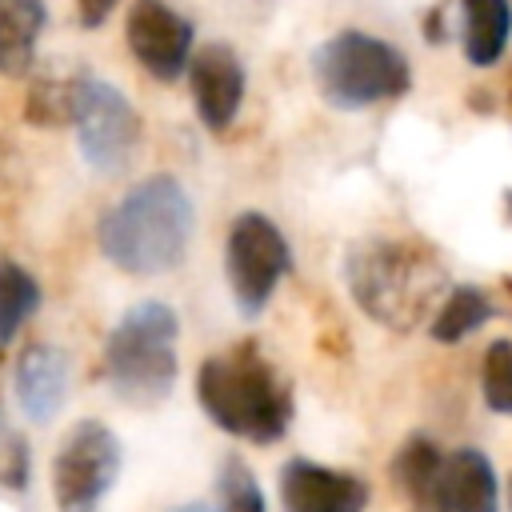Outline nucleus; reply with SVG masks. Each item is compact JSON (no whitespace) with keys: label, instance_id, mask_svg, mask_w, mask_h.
Instances as JSON below:
<instances>
[{"label":"nucleus","instance_id":"obj_23","mask_svg":"<svg viewBox=\"0 0 512 512\" xmlns=\"http://www.w3.org/2000/svg\"><path fill=\"white\" fill-rule=\"evenodd\" d=\"M172 512H216L212 504H180V508H172Z\"/></svg>","mask_w":512,"mask_h":512},{"label":"nucleus","instance_id":"obj_21","mask_svg":"<svg viewBox=\"0 0 512 512\" xmlns=\"http://www.w3.org/2000/svg\"><path fill=\"white\" fill-rule=\"evenodd\" d=\"M220 504H224V512H268L252 468L240 464L236 456L224 460V468H220Z\"/></svg>","mask_w":512,"mask_h":512},{"label":"nucleus","instance_id":"obj_19","mask_svg":"<svg viewBox=\"0 0 512 512\" xmlns=\"http://www.w3.org/2000/svg\"><path fill=\"white\" fill-rule=\"evenodd\" d=\"M76 80H36L32 92H28V108L24 116L40 128H56V124H72V112H76Z\"/></svg>","mask_w":512,"mask_h":512},{"label":"nucleus","instance_id":"obj_16","mask_svg":"<svg viewBox=\"0 0 512 512\" xmlns=\"http://www.w3.org/2000/svg\"><path fill=\"white\" fill-rule=\"evenodd\" d=\"M48 24L44 0H0V72L24 76L36 60V40Z\"/></svg>","mask_w":512,"mask_h":512},{"label":"nucleus","instance_id":"obj_3","mask_svg":"<svg viewBox=\"0 0 512 512\" xmlns=\"http://www.w3.org/2000/svg\"><path fill=\"white\" fill-rule=\"evenodd\" d=\"M196 400L216 428L252 444H276L292 424V392L252 340L200 364Z\"/></svg>","mask_w":512,"mask_h":512},{"label":"nucleus","instance_id":"obj_10","mask_svg":"<svg viewBox=\"0 0 512 512\" xmlns=\"http://www.w3.org/2000/svg\"><path fill=\"white\" fill-rule=\"evenodd\" d=\"M280 500L284 512H364L368 484L316 460H288L280 472Z\"/></svg>","mask_w":512,"mask_h":512},{"label":"nucleus","instance_id":"obj_8","mask_svg":"<svg viewBox=\"0 0 512 512\" xmlns=\"http://www.w3.org/2000/svg\"><path fill=\"white\" fill-rule=\"evenodd\" d=\"M76 144L88 168L96 172H120L136 144H140V116L128 104L120 88H112L100 76H80L76 80Z\"/></svg>","mask_w":512,"mask_h":512},{"label":"nucleus","instance_id":"obj_22","mask_svg":"<svg viewBox=\"0 0 512 512\" xmlns=\"http://www.w3.org/2000/svg\"><path fill=\"white\" fill-rule=\"evenodd\" d=\"M112 8H116V0H76V16L84 28H100Z\"/></svg>","mask_w":512,"mask_h":512},{"label":"nucleus","instance_id":"obj_7","mask_svg":"<svg viewBox=\"0 0 512 512\" xmlns=\"http://www.w3.org/2000/svg\"><path fill=\"white\" fill-rule=\"evenodd\" d=\"M120 476V440L100 420H80L56 460H52V496L60 512H96L108 488Z\"/></svg>","mask_w":512,"mask_h":512},{"label":"nucleus","instance_id":"obj_14","mask_svg":"<svg viewBox=\"0 0 512 512\" xmlns=\"http://www.w3.org/2000/svg\"><path fill=\"white\" fill-rule=\"evenodd\" d=\"M444 508L448 512H500L496 468L480 448L444 456Z\"/></svg>","mask_w":512,"mask_h":512},{"label":"nucleus","instance_id":"obj_5","mask_svg":"<svg viewBox=\"0 0 512 512\" xmlns=\"http://www.w3.org/2000/svg\"><path fill=\"white\" fill-rule=\"evenodd\" d=\"M312 76L324 104L340 112H360V108L396 100L412 88L408 56L360 28H348L324 40L312 56Z\"/></svg>","mask_w":512,"mask_h":512},{"label":"nucleus","instance_id":"obj_12","mask_svg":"<svg viewBox=\"0 0 512 512\" xmlns=\"http://www.w3.org/2000/svg\"><path fill=\"white\" fill-rule=\"evenodd\" d=\"M68 396V360L52 344H32L16 360V400L28 420L44 424L64 408Z\"/></svg>","mask_w":512,"mask_h":512},{"label":"nucleus","instance_id":"obj_13","mask_svg":"<svg viewBox=\"0 0 512 512\" xmlns=\"http://www.w3.org/2000/svg\"><path fill=\"white\" fill-rule=\"evenodd\" d=\"M392 480L412 512H448L444 508V452L428 436L404 440L392 456Z\"/></svg>","mask_w":512,"mask_h":512},{"label":"nucleus","instance_id":"obj_18","mask_svg":"<svg viewBox=\"0 0 512 512\" xmlns=\"http://www.w3.org/2000/svg\"><path fill=\"white\" fill-rule=\"evenodd\" d=\"M40 308V284L28 268L0 256V348L36 316Z\"/></svg>","mask_w":512,"mask_h":512},{"label":"nucleus","instance_id":"obj_25","mask_svg":"<svg viewBox=\"0 0 512 512\" xmlns=\"http://www.w3.org/2000/svg\"><path fill=\"white\" fill-rule=\"evenodd\" d=\"M508 216H512V192H508Z\"/></svg>","mask_w":512,"mask_h":512},{"label":"nucleus","instance_id":"obj_11","mask_svg":"<svg viewBox=\"0 0 512 512\" xmlns=\"http://www.w3.org/2000/svg\"><path fill=\"white\" fill-rule=\"evenodd\" d=\"M188 84H192V104L204 128L224 132L244 100V64L228 44H208L192 56L188 64Z\"/></svg>","mask_w":512,"mask_h":512},{"label":"nucleus","instance_id":"obj_6","mask_svg":"<svg viewBox=\"0 0 512 512\" xmlns=\"http://www.w3.org/2000/svg\"><path fill=\"white\" fill-rule=\"evenodd\" d=\"M224 268H228V288L236 308L244 316H260L276 284L292 268V248L264 212H240L228 228Z\"/></svg>","mask_w":512,"mask_h":512},{"label":"nucleus","instance_id":"obj_20","mask_svg":"<svg viewBox=\"0 0 512 512\" xmlns=\"http://www.w3.org/2000/svg\"><path fill=\"white\" fill-rule=\"evenodd\" d=\"M484 404L500 416H512V340H492L480 364Z\"/></svg>","mask_w":512,"mask_h":512},{"label":"nucleus","instance_id":"obj_4","mask_svg":"<svg viewBox=\"0 0 512 512\" xmlns=\"http://www.w3.org/2000/svg\"><path fill=\"white\" fill-rule=\"evenodd\" d=\"M176 332L180 320L160 300L132 304L104 344V372L120 400L136 408L160 404L176 384Z\"/></svg>","mask_w":512,"mask_h":512},{"label":"nucleus","instance_id":"obj_24","mask_svg":"<svg viewBox=\"0 0 512 512\" xmlns=\"http://www.w3.org/2000/svg\"><path fill=\"white\" fill-rule=\"evenodd\" d=\"M508 504H512V476H508Z\"/></svg>","mask_w":512,"mask_h":512},{"label":"nucleus","instance_id":"obj_9","mask_svg":"<svg viewBox=\"0 0 512 512\" xmlns=\"http://www.w3.org/2000/svg\"><path fill=\"white\" fill-rule=\"evenodd\" d=\"M128 48L156 80H176L192 64V20L164 0H136L128 12Z\"/></svg>","mask_w":512,"mask_h":512},{"label":"nucleus","instance_id":"obj_1","mask_svg":"<svg viewBox=\"0 0 512 512\" xmlns=\"http://www.w3.org/2000/svg\"><path fill=\"white\" fill-rule=\"evenodd\" d=\"M192 200L176 176H148L100 216V252L128 276L176 268L192 240Z\"/></svg>","mask_w":512,"mask_h":512},{"label":"nucleus","instance_id":"obj_17","mask_svg":"<svg viewBox=\"0 0 512 512\" xmlns=\"http://www.w3.org/2000/svg\"><path fill=\"white\" fill-rule=\"evenodd\" d=\"M492 312H496V304L480 284H456L432 316V340L456 344V340L472 336L476 328H484L492 320Z\"/></svg>","mask_w":512,"mask_h":512},{"label":"nucleus","instance_id":"obj_2","mask_svg":"<svg viewBox=\"0 0 512 512\" xmlns=\"http://www.w3.org/2000/svg\"><path fill=\"white\" fill-rule=\"evenodd\" d=\"M348 292L376 324L392 332L416 328L444 288V264L432 248L404 236H372L348 252Z\"/></svg>","mask_w":512,"mask_h":512},{"label":"nucleus","instance_id":"obj_15","mask_svg":"<svg viewBox=\"0 0 512 512\" xmlns=\"http://www.w3.org/2000/svg\"><path fill=\"white\" fill-rule=\"evenodd\" d=\"M464 12V56L476 68H492L512 40V4L508 0H460Z\"/></svg>","mask_w":512,"mask_h":512}]
</instances>
